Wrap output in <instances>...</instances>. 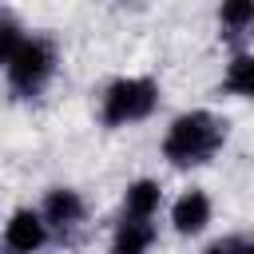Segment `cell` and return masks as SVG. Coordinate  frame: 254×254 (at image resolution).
I'll return each instance as SVG.
<instances>
[{
  "mask_svg": "<svg viewBox=\"0 0 254 254\" xmlns=\"http://www.w3.org/2000/svg\"><path fill=\"white\" fill-rule=\"evenodd\" d=\"M226 143V119H218L214 111H183L171 119L167 135H163V159L179 171L187 167H202L218 155V147Z\"/></svg>",
  "mask_w": 254,
  "mask_h": 254,
  "instance_id": "cell-1",
  "label": "cell"
},
{
  "mask_svg": "<svg viewBox=\"0 0 254 254\" xmlns=\"http://www.w3.org/2000/svg\"><path fill=\"white\" fill-rule=\"evenodd\" d=\"M4 75H8V91L16 99H32L48 87V79L56 75V44L52 36H36L28 32V40L16 48V56L4 64Z\"/></svg>",
  "mask_w": 254,
  "mask_h": 254,
  "instance_id": "cell-2",
  "label": "cell"
},
{
  "mask_svg": "<svg viewBox=\"0 0 254 254\" xmlns=\"http://www.w3.org/2000/svg\"><path fill=\"white\" fill-rule=\"evenodd\" d=\"M155 107H159V83L151 75H123L107 83L99 99V119L107 127H127V123L147 119Z\"/></svg>",
  "mask_w": 254,
  "mask_h": 254,
  "instance_id": "cell-3",
  "label": "cell"
},
{
  "mask_svg": "<svg viewBox=\"0 0 254 254\" xmlns=\"http://www.w3.org/2000/svg\"><path fill=\"white\" fill-rule=\"evenodd\" d=\"M44 242H48V222H44V214L32 210V206L12 210L8 226H4V246H8V254H36Z\"/></svg>",
  "mask_w": 254,
  "mask_h": 254,
  "instance_id": "cell-4",
  "label": "cell"
},
{
  "mask_svg": "<svg viewBox=\"0 0 254 254\" xmlns=\"http://www.w3.org/2000/svg\"><path fill=\"white\" fill-rule=\"evenodd\" d=\"M40 214H44L48 230H75V226L83 222V198H79V190H71V187H52V190L44 194Z\"/></svg>",
  "mask_w": 254,
  "mask_h": 254,
  "instance_id": "cell-5",
  "label": "cell"
},
{
  "mask_svg": "<svg viewBox=\"0 0 254 254\" xmlns=\"http://www.w3.org/2000/svg\"><path fill=\"white\" fill-rule=\"evenodd\" d=\"M206 222H210V198H206V190H198V187L183 190L175 198V206H171V226L179 234H202Z\"/></svg>",
  "mask_w": 254,
  "mask_h": 254,
  "instance_id": "cell-6",
  "label": "cell"
},
{
  "mask_svg": "<svg viewBox=\"0 0 254 254\" xmlns=\"http://www.w3.org/2000/svg\"><path fill=\"white\" fill-rule=\"evenodd\" d=\"M155 246V222L147 218H119L115 238H111V254H147Z\"/></svg>",
  "mask_w": 254,
  "mask_h": 254,
  "instance_id": "cell-7",
  "label": "cell"
},
{
  "mask_svg": "<svg viewBox=\"0 0 254 254\" xmlns=\"http://www.w3.org/2000/svg\"><path fill=\"white\" fill-rule=\"evenodd\" d=\"M159 202H163V190H159V183L155 179H135L131 187H127V194H123V218H155V210H159Z\"/></svg>",
  "mask_w": 254,
  "mask_h": 254,
  "instance_id": "cell-8",
  "label": "cell"
},
{
  "mask_svg": "<svg viewBox=\"0 0 254 254\" xmlns=\"http://www.w3.org/2000/svg\"><path fill=\"white\" fill-rule=\"evenodd\" d=\"M222 91L238 95V99H254V56L242 52L226 64V75H222Z\"/></svg>",
  "mask_w": 254,
  "mask_h": 254,
  "instance_id": "cell-9",
  "label": "cell"
},
{
  "mask_svg": "<svg viewBox=\"0 0 254 254\" xmlns=\"http://www.w3.org/2000/svg\"><path fill=\"white\" fill-rule=\"evenodd\" d=\"M218 24L226 36H246L254 28V0H226L218 8Z\"/></svg>",
  "mask_w": 254,
  "mask_h": 254,
  "instance_id": "cell-10",
  "label": "cell"
},
{
  "mask_svg": "<svg viewBox=\"0 0 254 254\" xmlns=\"http://www.w3.org/2000/svg\"><path fill=\"white\" fill-rule=\"evenodd\" d=\"M24 40H28V32L20 28V20L12 12H0V64H8Z\"/></svg>",
  "mask_w": 254,
  "mask_h": 254,
  "instance_id": "cell-11",
  "label": "cell"
},
{
  "mask_svg": "<svg viewBox=\"0 0 254 254\" xmlns=\"http://www.w3.org/2000/svg\"><path fill=\"white\" fill-rule=\"evenodd\" d=\"M206 254H254V234H230L206 246Z\"/></svg>",
  "mask_w": 254,
  "mask_h": 254,
  "instance_id": "cell-12",
  "label": "cell"
}]
</instances>
